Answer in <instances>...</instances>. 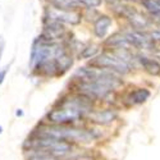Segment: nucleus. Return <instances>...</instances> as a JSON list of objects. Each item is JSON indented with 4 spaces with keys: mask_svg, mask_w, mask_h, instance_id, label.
<instances>
[{
    "mask_svg": "<svg viewBox=\"0 0 160 160\" xmlns=\"http://www.w3.org/2000/svg\"><path fill=\"white\" fill-rule=\"evenodd\" d=\"M91 108V99L86 95L74 96L67 100H60L52 110L46 114L48 122L52 124H69L86 117Z\"/></svg>",
    "mask_w": 160,
    "mask_h": 160,
    "instance_id": "f257e3e1",
    "label": "nucleus"
},
{
    "mask_svg": "<svg viewBox=\"0 0 160 160\" xmlns=\"http://www.w3.org/2000/svg\"><path fill=\"white\" fill-rule=\"evenodd\" d=\"M37 136L54 137V138L64 140L68 142H90L91 140L95 138V136L88 131L71 128V127H67L65 124L44 126L40 128Z\"/></svg>",
    "mask_w": 160,
    "mask_h": 160,
    "instance_id": "f03ea898",
    "label": "nucleus"
},
{
    "mask_svg": "<svg viewBox=\"0 0 160 160\" xmlns=\"http://www.w3.org/2000/svg\"><path fill=\"white\" fill-rule=\"evenodd\" d=\"M92 67H98V68H105L112 72L119 73V74H126L129 73L133 68V65L129 64L126 59H123L121 55L115 52L114 50L112 51H105L101 55L96 57L91 62Z\"/></svg>",
    "mask_w": 160,
    "mask_h": 160,
    "instance_id": "7ed1b4c3",
    "label": "nucleus"
},
{
    "mask_svg": "<svg viewBox=\"0 0 160 160\" xmlns=\"http://www.w3.org/2000/svg\"><path fill=\"white\" fill-rule=\"evenodd\" d=\"M81 13H78L76 9L68 10V9H59L55 7H49L45 10V19L50 21H57L60 23H67V24H78L81 22Z\"/></svg>",
    "mask_w": 160,
    "mask_h": 160,
    "instance_id": "20e7f679",
    "label": "nucleus"
},
{
    "mask_svg": "<svg viewBox=\"0 0 160 160\" xmlns=\"http://www.w3.org/2000/svg\"><path fill=\"white\" fill-rule=\"evenodd\" d=\"M119 13H121L126 19H128V22L131 23L133 30L145 31L146 28H149L151 26V23H152L151 18L146 17L145 14L140 13L135 8H131V7H127V5H123V4L119 5Z\"/></svg>",
    "mask_w": 160,
    "mask_h": 160,
    "instance_id": "39448f33",
    "label": "nucleus"
},
{
    "mask_svg": "<svg viewBox=\"0 0 160 160\" xmlns=\"http://www.w3.org/2000/svg\"><path fill=\"white\" fill-rule=\"evenodd\" d=\"M87 117L92 122L98 124H109L117 118V113L114 110L106 109V110H98V112H90Z\"/></svg>",
    "mask_w": 160,
    "mask_h": 160,
    "instance_id": "423d86ee",
    "label": "nucleus"
},
{
    "mask_svg": "<svg viewBox=\"0 0 160 160\" xmlns=\"http://www.w3.org/2000/svg\"><path fill=\"white\" fill-rule=\"evenodd\" d=\"M105 45L109 48H113V49H128L129 50L131 48H133L132 44L129 42L127 35L122 33V32H117V33L112 35L105 41Z\"/></svg>",
    "mask_w": 160,
    "mask_h": 160,
    "instance_id": "0eeeda50",
    "label": "nucleus"
},
{
    "mask_svg": "<svg viewBox=\"0 0 160 160\" xmlns=\"http://www.w3.org/2000/svg\"><path fill=\"white\" fill-rule=\"evenodd\" d=\"M137 62L141 64L145 72H148L151 76H160V63L152 58H148L145 55H138Z\"/></svg>",
    "mask_w": 160,
    "mask_h": 160,
    "instance_id": "6e6552de",
    "label": "nucleus"
},
{
    "mask_svg": "<svg viewBox=\"0 0 160 160\" xmlns=\"http://www.w3.org/2000/svg\"><path fill=\"white\" fill-rule=\"evenodd\" d=\"M112 26V18L108 16H100L95 22H94V33L96 37L102 38L106 32H108L109 27Z\"/></svg>",
    "mask_w": 160,
    "mask_h": 160,
    "instance_id": "1a4fd4ad",
    "label": "nucleus"
},
{
    "mask_svg": "<svg viewBox=\"0 0 160 160\" xmlns=\"http://www.w3.org/2000/svg\"><path fill=\"white\" fill-rule=\"evenodd\" d=\"M57 65H58V76H63L68 69H71V67L73 65V59L68 52H63L62 55H59L57 59Z\"/></svg>",
    "mask_w": 160,
    "mask_h": 160,
    "instance_id": "9d476101",
    "label": "nucleus"
},
{
    "mask_svg": "<svg viewBox=\"0 0 160 160\" xmlns=\"http://www.w3.org/2000/svg\"><path fill=\"white\" fill-rule=\"evenodd\" d=\"M150 96V91L146 90V88H137L135 91H132L131 94L128 95V101L129 104L133 105H137V104H143L146 100L149 99Z\"/></svg>",
    "mask_w": 160,
    "mask_h": 160,
    "instance_id": "9b49d317",
    "label": "nucleus"
},
{
    "mask_svg": "<svg viewBox=\"0 0 160 160\" xmlns=\"http://www.w3.org/2000/svg\"><path fill=\"white\" fill-rule=\"evenodd\" d=\"M141 5L149 12V14H156L160 13V3L159 0H140Z\"/></svg>",
    "mask_w": 160,
    "mask_h": 160,
    "instance_id": "f8f14e48",
    "label": "nucleus"
},
{
    "mask_svg": "<svg viewBox=\"0 0 160 160\" xmlns=\"http://www.w3.org/2000/svg\"><path fill=\"white\" fill-rule=\"evenodd\" d=\"M28 160H58V159L55 158V155H52V154L35 150V152L32 155H30Z\"/></svg>",
    "mask_w": 160,
    "mask_h": 160,
    "instance_id": "ddd939ff",
    "label": "nucleus"
},
{
    "mask_svg": "<svg viewBox=\"0 0 160 160\" xmlns=\"http://www.w3.org/2000/svg\"><path fill=\"white\" fill-rule=\"evenodd\" d=\"M98 51H99V48L96 45H91V46H87L83 49V51L79 54V57L81 58H92V57H95L98 54Z\"/></svg>",
    "mask_w": 160,
    "mask_h": 160,
    "instance_id": "4468645a",
    "label": "nucleus"
},
{
    "mask_svg": "<svg viewBox=\"0 0 160 160\" xmlns=\"http://www.w3.org/2000/svg\"><path fill=\"white\" fill-rule=\"evenodd\" d=\"M150 37L152 41H156V42H160V30H154L150 32Z\"/></svg>",
    "mask_w": 160,
    "mask_h": 160,
    "instance_id": "2eb2a0df",
    "label": "nucleus"
},
{
    "mask_svg": "<svg viewBox=\"0 0 160 160\" xmlns=\"http://www.w3.org/2000/svg\"><path fill=\"white\" fill-rule=\"evenodd\" d=\"M8 71H9V65H7L4 69L0 71V85H2V83L4 82V79H5V76H7Z\"/></svg>",
    "mask_w": 160,
    "mask_h": 160,
    "instance_id": "dca6fc26",
    "label": "nucleus"
},
{
    "mask_svg": "<svg viewBox=\"0 0 160 160\" xmlns=\"http://www.w3.org/2000/svg\"><path fill=\"white\" fill-rule=\"evenodd\" d=\"M3 51H4V40H3V37H0V59H2Z\"/></svg>",
    "mask_w": 160,
    "mask_h": 160,
    "instance_id": "f3484780",
    "label": "nucleus"
},
{
    "mask_svg": "<svg viewBox=\"0 0 160 160\" xmlns=\"http://www.w3.org/2000/svg\"><path fill=\"white\" fill-rule=\"evenodd\" d=\"M23 115H24V113H23L22 109H17L16 110V117H23Z\"/></svg>",
    "mask_w": 160,
    "mask_h": 160,
    "instance_id": "a211bd4d",
    "label": "nucleus"
},
{
    "mask_svg": "<svg viewBox=\"0 0 160 160\" xmlns=\"http://www.w3.org/2000/svg\"><path fill=\"white\" fill-rule=\"evenodd\" d=\"M2 133H3V127L0 126V135H2Z\"/></svg>",
    "mask_w": 160,
    "mask_h": 160,
    "instance_id": "6ab92c4d",
    "label": "nucleus"
},
{
    "mask_svg": "<svg viewBox=\"0 0 160 160\" xmlns=\"http://www.w3.org/2000/svg\"><path fill=\"white\" fill-rule=\"evenodd\" d=\"M132 2H135V0H132Z\"/></svg>",
    "mask_w": 160,
    "mask_h": 160,
    "instance_id": "aec40b11",
    "label": "nucleus"
}]
</instances>
